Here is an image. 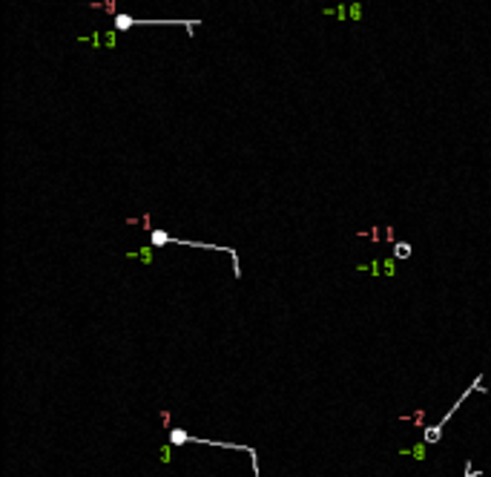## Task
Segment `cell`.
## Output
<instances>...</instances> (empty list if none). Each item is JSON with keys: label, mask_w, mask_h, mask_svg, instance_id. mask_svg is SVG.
<instances>
[{"label": "cell", "mask_w": 491, "mask_h": 477, "mask_svg": "<svg viewBox=\"0 0 491 477\" xmlns=\"http://www.w3.org/2000/svg\"><path fill=\"white\" fill-rule=\"evenodd\" d=\"M480 385H483V377H477V380H474V385H471V388H466V394H463V397L457 400V403H454V408H451V411H446V417L440 420L437 426H428V429H425V443H428V446H434V443L443 440V429H446V423H448L451 417H454V411L460 408V403H466V400H469V397L474 394V391H477Z\"/></svg>", "instance_id": "2"}, {"label": "cell", "mask_w": 491, "mask_h": 477, "mask_svg": "<svg viewBox=\"0 0 491 477\" xmlns=\"http://www.w3.org/2000/svg\"><path fill=\"white\" fill-rule=\"evenodd\" d=\"M477 475H480V472H474V466L466 463V477H477Z\"/></svg>", "instance_id": "5"}, {"label": "cell", "mask_w": 491, "mask_h": 477, "mask_svg": "<svg viewBox=\"0 0 491 477\" xmlns=\"http://www.w3.org/2000/svg\"><path fill=\"white\" fill-rule=\"evenodd\" d=\"M149 242H152L155 247L170 245V233H164V230H149Z\"/></svg>", "instance_id": "3"}, {"label": "cell", "mask_w": 491, "mask_h": 477, "mask_svg": "<svg viewBox=\"0 0 491 477\" xmlns=\"http://www.w3.org/2000/svg\"><path fill=\"white\" fill-rule=\"evenodd\" d=\"M184 443H201V446H216V449H236V452H244L253 460V472L259 475V469H256V452H253L250 446H241V443H221V440H201V437L187 434L184 429H170V446H184Z\"/></svg>", "instance_id": "1"}, {"label": "cell", "mask_w": 491, "mask_h": 477, "mask_svg": "<svg viewBox=\"0 0 491 477\" xmlns=\"http://www.w3.org/2000/svg\"><path fill=\"white\" fill-rule=\"evenodd\" d=\"M411 253H414V247L408 245V242H397V245H394V256L397 259H408Z\"/></svg>", "instance_id": "4"}]
</instances>
